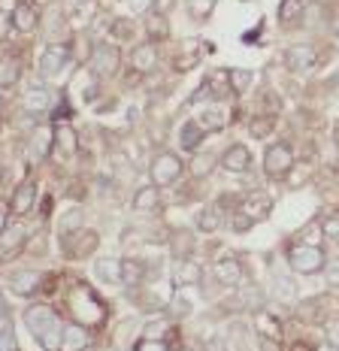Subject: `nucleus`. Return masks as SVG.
Masks as SVG:
<instances>
[{"label":"nucleus","instance_id":"obj_1","mask_svg":"<svg viewBox=\"0 0 339 351\" xmlns=\"http://www.w3.org/2000/svg\"><path fill=\"white\" fill-rule=\"evenodd\" d=\"M25 327L31 336L40 342L43 351H61V336H64V321L51 306L34 303L25 309Z\"/></svg>","mask_w":339,"mask_h":351},{"label":"nucleus","instance_id":"obj_2","mask_svg":"<svg viewBox=\"0 0 339 351\" xmlns=\"http://www.w3.org/2000/svg\"><path fill=\"white\" fill-rule=\"evenodd\" d=\"M270 212H272V197L264 191H252V194L239 197L237 209L231 215V228L242 233V230L255 228V224H261L264 218H270Z\"/></svg>","mask_w":339,"mask_h":351},{"label":"nucleus","instance_id":"obj_3","mask_svg":"<svg viewBox=\"0 0 339 351\" xmlns=\"http://www.w3.org/2000/svg\"><path fill=\"white\" fill-rule=\"evenodd\" d=\"M285 261L300 276H321L324 263H327V252L315 243H291L285 252Z\"/></svg>","mask_w":339,"mask_h":351},{"label":"nucleus","instance_id":"obj_4","mask_svg":"<svg viewBox=\"0 0 339 351\" xmlns=\"http://www.w3.org/2000/svg\"><path fill=\"white\" fill-rule=\"evenodd\" d=\"M294 164H297V158H294V145L285 143V140L270 143L267 152H264V176H267V179H285Z\"/></svg>","mask_w":339,"mask_h":351},{"label":"nucleus","instance_id":"obj_5","mask_svg":"<svg viewBox=\"0 0 339 351\" xmlns=\"http://www.w3.org/2000/svg\"><path fill=\"white\" fill-rule=\"evenodd\" d=\"M182 173H185V164H182V158L176 155V152H158L149 164L152 185H158V188L176 185V182L182 179Z\"/></svg>","mask_w":339,"mask_h":351},{"label":"nucleus","instance_id":"obj_6","mask_svg":"<svg viewBox=\"0 0 339 351\" xmlns=\"http://www.w3.org/2000/svg\"><path fill=\"white\" fill-rule=\"evenodd\" d=\"M88 67H91L94 79H113L121 67V49L115 46V43H97V46L91 49Z\"/></svg>","mask_w":339,"mask_h":351},{"label":"nucleus","instance_id":"obj_7","mask_svg":"<svg viewBox=\"0 0 339 351\" xmlns=\"http://www.w3.org/2000/svg\"><path fill=\"white\" fill-rule=\"evenodd\" d=\"M73 61V46L70 43H49L46 52L40 55V76L43 79H55L70 67Z\"/></svg>","mask_w":339,"mask_h":351},{"label":"nucleus","instance_id":"obj_8","mask_svg":"<svg viewBox=\"0 0 339 351\" xmlns=\"http://www.w3.org/2000/svg\"><path fill=\"white\" fill-rule=\"evenodd\" d=\"M97 245H100V237L94 230L79 228L73 233H61V248H64V258H67V261H82Z\"/></svg>","mask_w":339,"mask_h":351},{"label":"nucleus","instance_id":"obj_9","mask_svg":"<svg viewBox=\"0 0 339 351\" xmlns=\"http://www.w3.org/2000/svg\"><path fill=\"white\" fill-rule=\"evenodd\" d=\"M10 16H12V31L31 34V31H36V25H40V3H36V0H16Z\"/></svg>","mask_w":339,"mask_h":351},{"label":"nucleus","instance_id":"obj_10","mask_svg":"<svg viewBox=\"0 0 339 351\" xmlns=\"http://www.w3.org/2000/svg\"><path fill=\"white\" fill-rule=\"evenodd\" d=\"M25 245H27L25 228H19V224H10V228L0 233V263L16 261L19 254L25 252Z\"/></svg>","mask_w":339,"mask_h":351},{"label":"nucleus","instance_id":"obj_11","mask_svg":"<svg viewBox=\"0 0 339 351\" xmlns=\"http://www.w3.org/2000/svg\"><path fill=\"white\" fill-rule=\"evenodd\" d=\"M21 106H25V112L27 115H43V112H49L51 106H55V91H51L49 85H34V88H27L25 91V100H21Z\"/></svg>","mask_w":339,"mask_h":351},{"label":"nucleus","instance_id":"obj_12","mask_svg":"<svg viewBox=\"0 0 339 351\" xmlns=\"http://www.w3.org/2000/svg\"><path fill=\"white\" fill-rule=\"evenodd\" d=\"M51 149L58 152V158H73L79 152V134L76 128L67 121L55 124V130H51Z\"/></svg>","mask_w":339,"mask_h":351},{"label":"nucleus","instance_id":"obj_13","mask_svg":"<svg viewBox=\"0 0 339 351\" xmlns=\"http://www.w3.org/2000/svg\"><path fill=\"white\" fill-rule=\"evenodd\" d=\"M231 221V215H227V203H224V197L215 203H209L200 215H197V230L200 233H215L218 228H224V224Z\"/></svg>","mask_w":339,"mask_h":351},{"label":"nucleus","instance_id":"obj_14","mask_svg":"<svg viewBox=\"0 0 339 351\" xmlns=\"http://www.w3.org/2000/svg\"><path fill=\"white\" fill-rule=\"evenodd\" d=\"M36 206V182L25 179L16 185V191L10 197V212L12 215H31Z\"/></svg>","mask_w":339,"mask_h":351},{"label":"nucleus","instance_id":"obj_15","mask_svg":"<svg viewBox=\"0 0 339 351\" xmlns=\"http://www.w3.org/2000/svg\"><path fill=\"white\" fill-rule=\"evenodd\" d=\"M158 64H161V58H158V46L154 43H137L134 46V52H130V67H134L139 76H145V73H154L158 70Z\"/></svg>","mask_w":339,"mask_h":351},{"label":"nucleus","instance_id":"obj_16","mask_svg":"<svg viewBox=\"0 0 339 351\" xmlns=\"http://www.w3.org/2000/svg\"><path fill=\"white\" fill-rule=\"evenodd\" d=\"M212 276H215L218 285H224V288H237L246 279V267L237 261V258H221L215 261V267H212Z\"/></svg>","mask_w":339,"mask_h":351},{"label":"nucleus","instance_id":"obj_17","mask_svg":"<svg viewBox=\"0 0 339 351\" xmlns=\"http://www.w3.org/2000/svg\"><path fill=\"white\" fill-rule=\"evenodd\" d=\"M285 64H288V70L294 73H306V70H312L315 64H318V49L315 46H288L285 49Z\"/></svg>","mask_w":339,"mask_h":351},{"label":"nucleus","instance_id":"obj_18","mask_svg":"<svg viewBox=\"0 0 339 351\" xmlns=\"http://www.w3.org/2000/svg\"><path fill=\"white\" fill-rule=\"evenodd\" d=\"M218 164L224 167L227 173H246L248 167H252V152H248L246 143H233L224 149V155H221Z\"/></svg>","mask_w":339,"mask_h":351},{"label":"nucleus","instance_id":"obj_19","mask_svg":"<svg viewBox=\"0 0 339 351\" xmlns=\"http://www.w3.org/2000/svg\"><path fill=\"white\" fill-rule=\"evenodd\" d=\"M130 206L139 215H152V212H161L164 206V200H161V188L158 185H143L134 191V200H130Z\"/></svg>","mask_w":339,"mask_h":351},{"label":"nucleus","instance_id":"obj_20","mask_svg":"<svg viewBox=\"0 0 339 351\" xmlns=\"http://www.w3.org/2000/svg\"><path fill=\"white\" fill-rule=\"evenodd\" d=\"M91 342V333H88L85 324L79 321H67L64 324V336H61V351H82Z\"/></svg>","mask_w":339,"mask_h":351},{"label":"nucleus","instance_id":"obj_21","mask_svg":"<svg viewBox=\"0 0 339 351\" xmlns=\"http://www.w3.org/2000/svg\"><path fill=\"white\" fill-rule=\"evenodd\" d=\"M203 140H206V130L200 128V121H197V119H191V121H185L179 128V145H182V152H191V155H197V149L203 145Z\"/></svg>","mask_w":339,"mask_h":351},{"label":"nucleus","instance_id":"obj_22","mask_svg":"<svg viewBox=\"0 0 339 351\" xmlns=\"http://www.w3.org/2000/svg\"><path fill=\"white\" fill-rule=\"evenodd\" d=\"M40 285H43V276L34 273V269L10 276V291H12V294H19V297H34L36 291H40Z\"/></svg>","mask_w":339,"mask_h":351},{"label":"nucleus","instance_id":"obj_23","mask_svg":"<svg viewBox=\"0 0 339 351\" xmlns=\"http://www.w3.org/2000/svg\"><path fill=\"white\" fill-rule=\"evenodd\" d=\"M21 73H25V67H21V58L16 52L0 58V91H3V88H16Z\"/></svg>","mask_w":339,"mask_h":351},{"label":"nucleus","instance_id":"obj_24","mask_svg":"<svg viewBox=\"0 0 339 351\" xmlns=\"http://www.w3.org/2000/svg\"><path fill=\"white\" fill-rule=\"evenodd\" d=\"M167 36H170V16L149 10V12H145V40L158 46V43L167 40Z\"/></svg>","mask_w":339,"mask_h":351},{"label":"nucleus","instance_id":"obj_25","mask_svg":"<svg viewBox=\"0 0 339 351\" xmlns=\"http://www.w3.org/2000/svg\"><path fill=\"white\" fill-rule=\"evenodd\" d=\"M145 282V263L137 258H121V285L128 291L139 288Z\"/></svg>","mask_w":339,"mask_h":351},{"label":"nucleus","instance_id":"obj_26","mask_svg":"<svg viewBox=\"0 0 339 351\" xmlns=\"http://www.w3.org/2000/svg\"><path fill=\"white\" fill-rule=\"evenodd\" d=\"M94 276L103 285H121V261L119 258H97Z\"/></svg>","mask_w":339,"mask_h":351},{"label":"nucleus","instance_id":"obj_27","mask_svg":"<svg viewBox=\"0 0 339 351\" xmlns=\"http://www.w3.org/2000/svg\"><path fill=\"white\" fill-rule=\"evenodd\" d=\"M255 330H257V339L282 342V324H279L270 312H257V315H255Z\"/></svg>","mask_w":339,"mask_h":351},{"label":"nucleus","instance_id":"obj_28","mask_svg":"<svg viewBox=\"0 0 339 351\" xmlns=\"http://www.w3.org/2000/svg\"><path fill=\"white\" fill-rule=\"evenodd\" d=\"M200 263H194L191 258H182L179 267H176V276H173V285L176 288H185V285H197L200 282Z\"/></svg>","mask_w":339,"mask_h":351},{"label":"nucleus","instance_id":"obj_29","mask_svg":"<svg viewBox=\"0 0 339 351\" xmlns=\"http://www.w3.org/2000/svg\"><path fill=\"white\" fill-rule=\"evenodd\" d=\"M303 12H306V0H282V6H279V21H282L285 27L297 25V21L303 19Z\"/></svg>","mask_w":339,"mask_h":351},{"label":"nucleus","instance_id":"obj_30","mask_svg":"<svg viewBox=\"0 0 339 351\" xmlns=\"http://www.w3.org/2000/svg\"><path fill=\"white\" fill-rule=\"evenodd\" d=\"M197 121H200V128L206 130V134H218V130H224V112H221L218 106H209V109H203L200 115H197Z\"/></svg>","mask_w":339,"mask_h":351},{"label":"nucleus","instance_id":"obj_31","mask_svg":"<svg viewBox=\"0 0 339 351\" xmlns=\"http://www.w3.org/2000/svg\"><path fill=\"white\" fill-rule=\"evenodd\" d=\"M134 34H137L134 19H113L109 21V36H113L115 43H130Z\"/></svg>","mask_w":339,"mask_h":351},{"label":"nucleus","instance_id":"obj_32","mask_svg":"<svg viewBox=\"0 0 339 351\" xmlns=\"http://www.w3.org/2000/svg\"><path fill=\"white\" fill-rule=\"evenodd\" d=\"M206 85H209V91L215 94V97H224V94H233V91H231V70H215V73H209V79H206Z\"/></svg>","mask_w":339,"mask_h":351},{"label":"nucleus","instance_id":"obj_33","mask_svg":"<svg viewBox=\"0 0 339 351\" xmlns=\"http://www.w3.org/2000/svg\"><path fill=\"white\" fill-rule=\"evenodd\" d=\"M272 124H276L272 115H255L252 124H248V134H252L255 140H267V136L272 134Z\"/></svg>","mask_w":339,"mask_h":351},{"label":"nucleus","instance_id":"obj_34","mask_svg":"<svg viewBox=\"0 0 339 351\" xmlns=\"http://www.w3.org/2000/svg\"><path fill=\"white\" fill-rule=\"evenodd\" d=\"M215 6H218V0H188V16L194 21H206Z\"/></svg>","mask_w":339,"mask_h":351},{"label":"nucleus","instance_id":"obj_35","mask_svg":"<svg viewBox=\"0 0 339 351\" xmlns=\"http://www.w3.org/2000/svg\"><path fill=\"white\" fill-rule=\"evenodd\" d=\"M252 79H255L252 70L233 67V70H231V91H233V94H246L248 88H252Z\"/></svg>","mask_w":339,"mask_h":351},{"label":"nucleus","instance_id":"obj_36","mask_svg":"<svg viewBox=\"0 0 339 351\" xmlns=\"http://www.w3.org/2000/svg\"><path fill=\"white\" fill-rule=\"evenodd\" d=\"M321 233L327 243H339V215H327L321 221Z\"/></svg>","mask_w":339,"mask_h":351},{"label":"nucleus","instance_id":"obj_37","mask_svg":"<svg viewBox=\"0 0 339 351\" xmlns=\"http://www.w3.org/2000/svg\"><path fill=\"white\" fill-rule=\"evenodd\" d=\"M321 276H324V282H327V288H339V258L324 263Z\"/></svg>","mask_w":339,"mask_h":351},{"label":"nucleus","instance_id":"obj_38","mask_svg":"<svg viewBox=\"0 0 339 351\" xmlns=\"http://www.w3.org/2000/svg\"><path fill=\"white\" fill-rule=\"evenodd\" d=\"M79 228H82V209L67 212V215H64V221H61V233H73Z\"/></svg>","mask_w":339,"mask_h":351},{"label":"nucleus","instance_id":"obj_39","mask_svg":"<svg viewBox=\"0 0 339 351\" xmlns=\"http://www.w3.org/2000/svg\"><path fill=\"white\" fill-rule=\"evenodd\" d=\"M324 339H327L334 348H339V318H334V321H327V324H324Z\"/></svg>","mask_w":339,"mask_h":351},{"label":"nucleus","instance_id":"obj_40","mask_svg":"<svg viewBox=\"0 0 339 351\" xmlns=\"http://www.w3.org/2000/svg\"><path fill=\"white\" fill-rule=\"evenodd\" d=\"M10 34H12V16L6 10H0V43L10 40Z\"/></svg>","mask_w":339,"mask_h":351},{"label":"nucleus","instance_id":"obj_41","mask_svg":"<svg viewBox=\"0 0 339 351\" xmlns=\"http://www.w3.org/2000/svg\"><path fill=\"white\" fill-rule=\"evenodd\" d=\"M10 215H12V212H10V203L0 200V233L10 228Z\"/></svg>","mask_w":339,"mask_h":351},{"label":"nucleus","instance_id":"obj_42","mask_svg":"<svg viewBox=\"0 0 339 351\" xmlns=\"http://www.w3.org/2000/svg\"><path fill=\"white\" fill-rule=\"evenodd\" d=\"M12 348H16V346H12V336L10 333H0V351H12Z\"/></svg>","mask_w":339,"mask_h":351},{"label":"nucleus","instance_id":"obj_43","mask_svg":"<svg viewBox=\"0 0 339 351\" xmlns=\"http://www.w3.org/2000/svg\"><path fill=\"white\" fill-rule=\"evenodd\" d=\"M261 342V351H279V342H272V339H257Z\"/></svg>","mask_w":339,"mask_h":351},{"label":"nucleus","instance_id":"obj_44","mask_svg":"<svg viewBox=\"0 0 339 351\" xmlns=\"http://www.w3.org/2000/svg\"><path fill=\"white\" fill-rule=\"evenodd\" d=\"M6 315H10V309H6V300L0 297V321H6Z\"/></svg>","mask_w":339,"mask_h":351},{"label":"nucleus","instance_id":"obj_45","mask_svg":"<svg viewBox=\"0 0 339 351\" xmlns=\"http://www.w3.org/2000/svg\"><path fill=\"white\" fill-rule=\"evenodd\" d=\"M291 351H315L312 346H309V342H297V346H294Z\"/></svg>","mask_w":339,"mask_h":351},{"label":"nucleus","instance_id":"obj_46","mask_svg":"<svg viewBox=\"0 0 339 351\" xmlns=\"http://www.w3.org/2000/svg\"><path fill=\"white\" fill-rule=\"evenodd\" d=\"M315 351H339V348H334V346H330V342H324V346H318Z\"/></svg>","mask_w":339,"mask_h":351},{"label":"nucleus","instance_id":"obj_47","mask_svg":"<svg viewBox=\"0 0 339 351\" xmlns=\"http://www.w3.org/2000/svg\"><path fill=\"white\" fill-rule=\"evenodd\" d=\"M334 34H336V36H339V19H336V21H334Z\"/></svg>","mask_w":339,"mask_h":351},{"label":"nucleus","instance_id":"obj_48","mask_svg":"<svg viewBox=\"0 0 339 351\" xmlns=\"http://www.w3.org/2000/svg\"><path fill=\"white\" fill-rule=\"evenodd\" d=\"M334 140L339 143V124H336V130H334Z\"/></svg>","mask_w":339,"mask_h":351},{"label":"nucleus","instance_id":"obj_49","mask_svg":"<svg viewBox=\"0 0 339 351\" xmlns=\"http://www.w3.org/2000/svg\"><path fill=\"white\" fill-rule=\"evenodd\" d=\"M0 112H3V91H0Z\"/></svg>","mask_w":339,"mask_h":351},{"label":"nucleus","instance_id":"obj_50","mask_svg":"<svg viewBox=\"0 0 339 351\" xmlns=\"http://www.w3.org/2000/svg\"><path fill=\"white\" fill-rule=\"evenodd\" d=\"M0 182H3V167H0Z\"/></svg>","mask_w":339,"mask_h":351}]
</instances>
